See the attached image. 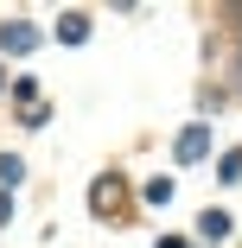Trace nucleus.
Listing matches in <instances>:
<instances>
[{
	"mask_svg": "<svg viewBox=\"0 0 242 248\" xmlns=\"http://www.w3.org/2000/svg\"><path fill=\"white\" fill-rule=\"evenodd\" d=\"M0 51H7V58H26V51H38V32H32L26 19H13V26H0Z\"/></svg>",
	"mask_w": 242,
	"mask_h": 248,
	"instance_id": "f257e3e1",
	"label": "nucleus"
},
{
	"mask_svg": "<svg viewBox=\"0 0 242 248\" xmlns=\"http://www.w3.org/2000/svg\"><path fill=\"white\" fill-rule=\"evenodd\" d=\"M204 146H210L204 127H185V134H178V159H204Z\"/></svg>",
	"mask_w": 242,
	"mask_h": 248,
	"instance_id": "f03ea898",
	"label": "nucleus"
},
{
	"mask_svg": "<svg viewBox=\"0 0 242 248\" xmlns=\"http://www.w3.org/2000/svg\"><path fill=\"white\" fill-rule=\"evenodd\" d=\"M115 197H121V178H96V217H109Z\"/></svg>",
	"mask_w": 242,
	"mask_h": 248,
	"instance_id": "7ed1b4c3",
	"label": "nucleus"
},
{
	"mask_svg": "<svg viewBox=\"0 0 242 248\" xmlns=\"http://www.w3.org/2000/svg\"><path fill=\"white\" fill-rule=\"evenodd\" d=\"M83 32H89V19H83V13H64V19H58V38H70V45H77Z\"/></svg>",
	"mask_w": 242,
	"mask_h": 248,
	"instance_id": "20e7f679",
	"label": "nucleus"
},
{
	"mask_svg": "<svg viewBox=\"0 0 242 248\" xmlns=\"http://www.w3.org/2000/svg\"><path fill=\"white\" fill-rule=\"evenodd\" d=\"M198 229H204L210 242H223V235H229V217H223V210H204V223H198Z\"/></svg>",
	"mask_w": 242,
	"mask_h": 248,
	"instance_id": "39448f33",
	"label": "nucleus"
},
{
	"mask_svg": "<svg viewBox=\"0 0 242 248\" xmlns=\"http://www.w3.org/2000/svg\"><path fill=\"white\" fill-rule=\"evenodd\" d=\"M147 204H172V178H153L147 185Z\"/></svg>",
	"mask_w": 242,
	"mask_h": 248,
	"instance_id": "423d86ee",
	"label": "nucleus"
},
{
	"mask_svg": "<svg viewBox=\"0 0 242 248\" xmlns=\"http://www.w3.org/2000/svg\"><path fill=\"white\" fill-rule=\"evenodd\" d=\"M160 248H191V242L185 235H160Z\"/></svg>",
	"mask_w": 242,
	"mask_h": 248,
	"instance_id": "0eeeda50",
	"label": "nucleus"
},
{
	"mask_svg": "<svg viewBox=\"0 0 242 248\" xmlns=\"http://www.w3.org/2000/svg\"><path fill=\"white\" fill-rule=\"evenodd\" d=\"M7 217H13V197H0V223H7Z\"/></svg>",
	"mask_w": 242,
	"mask_h": 248,
	"instance_id": "6e6552de",
	"label": "nucleus"
},
{
	"mask_svg": "<svg viewBox=\"0 0 242 248\" xmlns=\"http://www.w3.org/2000/svg\"><path fill=\"white\" fill-rule=\"evenodd\" d=\"M0 83H7V77H0Z\"/></svg>",
	"mask_w": 242,
	"mask_h": 248,
	"instance_id": "1a4fd4ad",
	"label": "nucleus"
}]
</instances>
